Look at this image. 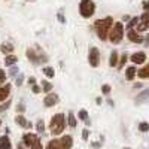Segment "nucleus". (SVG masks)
Wrapping results in <instances>:
<instances>
[{"label":"nucleus","mask_w":149,"mask_h":149,"mask_svg":"<svg viewBox=\"0 0 149 149\" xmlns=\"http://www.w3.org/2000/svg\"><path fill=\"white\" fill-rule=\"evenodd\" d=\"M137 22H139V18H133V19L128 22V26H127V27H128V29H131V27H133V26H136Z\"/></svg>","instance_id":"c756f323"},{"label":"nucleus","mask_w":149,"mask_h":149,"mask_svg":"<svg viewBox=\"0 0 149 149\" xmlns=\"http://www.w3.org/2000/svg\"><path fill=\"white\" fill-rule=\"evenodd\" d=\"M149 97V90H146L145 93H142L139 97H137V103H142V100H145V98Z\"/></svg>","instance_id":"b1692460"},{"label":"nucleus","mask_w":149,"mask_h":149,"mask_svg":"<svg viewBox=\"0 0 149 149\" xmlns=\"http://www.w3.org/2000/svg\"><path fill=\"white\" fill-rule=\"evenodd\" d=\"M42 91H45V93H49V91H51L52 90V85L51 84H49V82H46V81H42Z\"/></svg>","instance_id":"aec40b11"},{"label":"nucleus","mask_w":149,"mask_h":149,"mask_svg":"<svg viewBox=\"0 0 149 149\" xmlns=\"http://www.w3.org/2000/svg\"><path fill=\"white\" fill-rule=\"evenodd\" d=\"M139 130H140V131H143V133L149 131V124H148V122H140V125H139Z\"/></svg>","instance_id":"393cba45"},{"label":"nucleus","mask_w":149,"mask_h":149,"mask_svg":"<svg viewBox=\"0 0 149 149\" xmlns=\"http://www.w3.org/2000/svg\"><path fill=\"white\" fill-rule=\"evenodd\" d=\"M122 37H124V27L121 22H116L109 33V39L112 43H119L122 40Z\"/></svg>","instance_id":"39448f33"},{"label":"nucleus","mask_w":149,"mask_h":149,"mask_svg":"<svg viewBox=\"0 0 149 149\" xmlns=\"http://www.w3.org/2000/svg\"><path fill=\"white\" fill-rule=\"evenodd\" d=\"M17 73V67H12L10 69V74H15Z\"/></svg>","instance_id":"ea45409f"},{"label":"nucleus","mask_w":149,"mask_h":149,"mask_svg":"<svg viewBox=\"0 0 149 149\" xmlns=\"http://www.w3.org/2000/svg\"><path fill=\"white\" fill-rule=\"evenodd\" d=\"M9 93H10V84H6V86H0V102L6 100Z\"/></svg>","instance_id":"9b49d317"},{"label":"nucleus","mask_w":149,"mask_h":149,"mask_svg":"<svg viewBox=\"0 0 149 149\" xmlns=\"http://www.w3.org/2000/svg\"><path fill=\"white\" fill-rule=\"evenodd\" d=\"M131 61L134 64H143L146 61V54L145 52H136L131 55Z\"/></svg>","instance_id":"1a4fd4ad"},{"label":"nucleus","mask_w":149,"mask_h":149,"mask_svg":"<svg viewBox=\"0 0 149 149\" xmlns=\"http://www.w3.org/2000/svg\"><path fill=\"white\" fill-rule=\"evenodd\" d=\"M43 73L48 78H54V69L52 67H43Z\"/></svg>","instance_id":"412c9836"},{"label":"nucleus","mask_w":149,"mask_h":149,"mask_svg":"<svg viewBox=\"0 0 149 149\" xmlns=\"http://www.w3.org/2000/svg\"><path fill=\"white\" fill-rule=\"evenodd\" d=\"M136 72H137V69H136L134 66H131V67H128V69H127V79H128V81H131V79L134 78Z\"/></svg>","instance_id":"6ab92c4d"},{"label":"nucleus","mask_w":149,"mask_h":149,"mask_svg":"<svg viewBox=\"0 0 149 149\" xmlns=\"http://www.w3.org/2000/svg\"><path fill=\"white\" fill-rule=\"evenodd\" d=\"M142 24H145V26H149V12H146V14L142 15Z\"/></svg>","instance_id":"a878e982"},{"label":"nucleus","mask_w":149,"mask_h":149,"mask_svg":"<svg viewBox=\"0 0 149 149\" xmlns=\"http://www.w3.org/2000/svg\"><path fill=\"white\" fill-rule=\"evenodd\" d=\"M95 10V6H94V2L93 0H81V5H79V12L81 15L85 17V18H90Z\"/></svg>","instance_id":"20e7f679"},{"label":"nucleus","mask_w":149,"mask_h":149,"mask_svg":"<svg viewBox=\"0 0 149 149\" xmlns=\"http://www.w3.org/2000/svg\"><path fill=\"white\" fill-rule=\"evenodd\" d=\"M109 64L113 67V66H118V52L113 51L110 54V58H109Z\"/></svg>","instance_id":"dca6fc26"},{"label":"nucleus","mask_w":149,"mask_h":149,"mask_svg":"<svg viewBox=\"0 0 149 149\" xmlns=\"http://www.w3.org/2000/svg\"><path fill=\"white\" fill-rule=\"evenodd\" d=\"M31 90H33V93H36V94H39V93L42 91V90L39 88V86H37V85H36V84L33 85V88H31Z\"/></svg>","instance_id":"473e14b6"},{"label":"nucleus","mask_w":149,"mask_h":149,"mask_svg":"<svg viewBox=\"0 0 149 149\" xmlns=\"http://www.w3.org/2000/svg\"><path fill=\"white\" fill-rule=\"evenodd\" d=\"M0 51H2L3 54H10L12 51H14V46H12L10 43H3L2 46H0Z\"/></svg>","instance_id":"f3484780"},{"label":"nucleus","mask_w":149,"mask_h":149,"mask_svg":"<svg viewBox=\"0 0 149 149\" xmlns=\"http://www.w3.org/2000/svg\"><path fill=\"white\" fill-rule=\"evenodd\" d=\"M45 106L46 107H51V106H54V104H57V102H58V95L57 94H48L46 97H45Z\"/></svg>","instance_id":"9d476101"},{"label":"nucleus","mask_w":149,"mask_h":149,"mask_svg":"<svg viewBox=\"0 0 149 149\" xmlns=\"http://www.w3.org/2000/svg\"><path fill=\"white\" fill-rule=\"evenodd\" d=\"M137 76L142 78V79H148V78H149V64L145 66L143 69H140V70L137 72Z\"/></svg>","instance_id":"2eb2a0df"},{"label":"nucleus","mask_w":149,"mask_h":149,"mask_svg":"<svg viewBox=\"0 0 149 149\" xmlns=\"http://www.w3.org/2000/svg\"><path fill=\"white\" fill-rule=\"evenodd\" d=\"M27 57H29L30 60H33L34 63H40L42 60L46 61V57H45V55H42V54H34L33 49H29V51H27Z\"/></svg>","instance_id":"6e6552de"},{"label":"nucleus","mask_w":149,"mask_h":149,"mask_svg":"<svg viewBox=\"0 0 149 149\" xmlns=\"http://www.w3.org/2000/svg\"><path fill=\"white\" fill-rule=\"evenodd\" d=\"M36 128H37V131H39V133H42V131L45 130V125H43V121H37V124H36Z\"/></svg>","instance_id":"bb28decb"},{"label":"nucleus","mask_w":149,"mask_h":149,"mask_svg":"<svg viewBox=\"0 0 149 149\" xmlns=\"http://www.w3.org/2000/svg\"><path fill=\"white\" fill-rule=\"evenodd\" d=\"M148 29V26H145V24H140V26H137V30L139 31H143V30H146Z\"/></svg>","instance_id":"72a5a7b5"},{"label":"nucleus","mask_w":149,"mask_h":149,"mask_svg":"<svg viewBox=\"0 0 149 149\" xmlns=\"http://www.w3.org/2000/svg\"><path fill=\"white\" fill-rule=\"evenodd\" d=\"M17 61H18L17 55H8V57L5 58V64H6V66H12V64H15Z\"/></svg>","instance_id":"a211bd4d"},{"label":"nucleus","mask_w":149,"mask_h":149,"mask_svg":"<svg viewBox=\"0 0 149 149\" xmlns=\"http://www.w3.org/2000/svg\"><path fill=\"white\" fill-rule=\"evenodd\" d=\"M88 58H90V64H91L93 67H97V66H98V61H100V52H98L97 48H91V49H90Z\"/></svg>","instance_id":"423d86ee"},{"label":"nucleus","mask_w":149,"mask_h":149,"mask_svg":"<svg viewBox=\"0 0 149 149\" xmlns=\"http://www.w3.org/2000/svg\"><path fill=\"white\" fill-rule=\"evenodd\" d=\"M64 127H66L64 115L63 113H57L51 119V131H52V134H55V136L61 134V133H63V130H64Z\"/></svg>","instance_id":"7ed1b4c3"},{"label":"nucleus","mask_w":149,"mask_h":149,"mask_svg":"<svg viewBox=\"0 0 149 149\" xmlns=\"http://www.w3.org/2000/svg\"><path fill=\"white\" fill-rule=\"evenodd\" d=\"M18 149H22V146H21V145H19V146H18Z\"/></svg>","instance_id":"79ce46f5"},{"label":"nucleus","mask_w":149,"mask_h":149,"mask_svg":"<svg viewBox=\"0 0 149 149\" xmlns=\"http://www.w3.org/2000/svg\"><path fill=\"white\" fill-rule=\"evenodd\" d=\"M22 139H24V145H26V146H29V148H31V146H33V145L36 143V140L39 139V137H37L36 134H31V133H26V134L22 136Z\"/></svg>","instance_id":"0eeeda50"},{"label":"nucleus","mask_w":149,"mask_h":149,"mask_svg":"<svg viewBox=\"0 0 149 149\" xmlns=\"http://www.w3.org/2000/svg\"><path fill=\"white\" fill-rule=\"evenodd\" d=\"M31 149H42V143H40V137L36 140V143L31 146Z\"/></svg>","instance_id":"cd10ccee"},{"label":"nucleus","mask_w":149,"mask_h":149,"mask_svg":"<svg viewBox=\"0 0 149 149\" xmlns=\"http://www.w3.org/2000/svg\"><path fill=\"white\" fill-rule=\"evenodd\" d=\"M0 149H12V145H10L9 137H6V136L0 137Z\"/></svg>","instance_id":"ddd939ff"},{"label":"nucleus","mask_w":149,"mask_h":149,"mask_svg":"<svg viewBox=\"0 0 149 149\" xmlns=\"http://www.w3.org/2000/svg\"><path fill=\"white\" fill-rule=\"evenodd\" d=\"M143 9H149V2H143Z\"/></svg>","instance_id":"4c0bfd02"},{"label":"nucleus","mask_w":149,"mask_h":149,"mask_svg":"<svg viewBox=\"0 0 149 149\" xmlns=\"http://www.w3.org/2000/svg\"><path fill=\"white\" fill-rule=\"evenodd\" d=\"M82 137H84L85 140L88 139V130H84V131H82Z\"/></svg>","instance_id":"f704fd0d"},{"label":"nucleus","mask_w":149,"mask_h":149,"mask_svg":"<svg viewBox=\"0 0 149 149\" xmlns=\"http://www.w3.org/2000/svg\"><path fill=\"white\" fill-rule=\"evenodd\" d=\"M69 125H70L72 128H74V127H76V119H74V115L72 113V112L69 113Z\"/></svg>","instance_id":"4be33fe9"},{"label":"nucleus","mask_w":149,"mask_h":149,"mask_svg":"<svg viewBox=\"0 0 149 149\" xmlns=\"http://www.w3.org/2000/svg\"><path fill=\"white\" fill-rule=\"evenodd\" d=\"M0 124H2V121H0Z\"/></svg>","instance_id":"a18cd8bd"},{"label":"nucleus","mask_w":149,"mask_h":149,"mask_svg":"<svg viewBox=\"0 0 149 149\" xmlns=\"http://www.w3.org/2000/svg\"><path fill=\"white\" fill-rule=\"evenodd\" d=\"M146 42H149V36H148V39H146Z\"/></svg>","instance_id":"37998d69"},{"label":"nucleus","mask_w":149,"mask_h":149,"mask_svg":"<svg viewBox=\"0 0 149 149\" xmlns=\"http://www.w3.org/2000/svg\"><path fill=\"white\" fill-rule=\"evenodd\" d=\"M125 61H127V55H124V57L121 58V63L118 64V67H122L124 64H125Z\"/></svg>","instance_id":"2f4dec72"},{"label":"nucleus","mask_w":149,"mask_h":149,"mask_svg":"<svg viewBox=\"0 0 149 149\" xmlns=\"http://www.w3.org/2000/svg\"><path fill=\"white\" fill-rule=\"evenodd\" d=\"M102 91H103V94H109V93H110V85L104 84V85L102 86Z\"/></svg>","instance_id":"c85d7f7f"},{"label":"nucleus","mask_w":149,"mask_h":149,"mask_svg":"<svg viewBox=\"0 0 149 149\" xmlns=\"http://www.w3.org/2000/svg\"><path fill=\"white\" fill-rule=\"evenodd\" d=\"M58 19H60L61 22H64V18H63V15H61V14H58Z\"/></svg>","instance_id":"a19ab883"},{"label":"nucleus","mask_w":149,"mask_h":149,"mask_svg":"<svg viewBox=\"0 0 149 149\" xmlns=\"http://www.w3.org/2000/svg\"><path fill=\"white\" fill-rule=\"evenodd\" d=\"M9 104H10L9 102H8L6 104H2V106H0V110H3V109H6V107H9Z\"/></svg>","instance_id":"e433bc0d"},{"label":"nucleus","mask_w":149,"mask_h":149,"mask_svg":"<svg viewBox=\"0 0 149 149\" xmlns=\"http://www.w3.org/2000/svg\"><path fill=\"white\" fill-rule=\"evenodd\" d=\"M125 149H130V148H125Z\"/></svg>","instance_id":"c03bdc74"},{"label":"nucleus","mask_w":149,"mask_h":149,"mask_svg":"<svg viewBox=\"0 0 149 149\" xmlns=\"http://www.w3.org/2000/svg\"><path fill=\"white\" fill-rule=\"evenodd\" d=\"M15 121L19 124L21 127H24V128H30V127H31V124H30V122H29L26 118H24L22 115H18V116L15 118Z\"/></svg>","instance_id":"f8f14e48"},{"label":"nucleus","mask_w":149,"mask_h":149,"mask_svg":"<svg viewBox=\"0 0 149 149\" xmlns=\"http://www.w3.org/2000/svg\"><path fill=\"white\" fill-rule=\"evenodd\" d=\"M29 84H30V85H34V84H36L34 78H30V79H29Z\"/></svg>","instance_id":"58836bf2"},{"label":"nucleus","mask_w":149,"mask_h":149,"mask_svg":"<svg viewBox=\"0 0 149 149\" xmlns=\"http://www.w3.org/2000/svg\"><path fill=\"white\" fill-rule=\"evenodd\" d=\"M72 136H64L61 139H55V140H51L48 143L46 149H70L72 148Z\"/></svg>","instance_id":"f03ea898"},{"label":"nucleus","mask_w":149,"mask_h":149,"mask_svg":"<svg viewBox=\"0 0 149 149\" xmlns=\"http://www.w3.org/2000/svg\"><path fill=\"white\" fill-rule=\"evenodd\" d=\"M5 81H6V74L2 69H0V82H5Z\"/></svg>","instance_id":"7c9ffc66"},{"label":"nucleus","mask_w":149,"mask_h":149,"mask_svg":"<svg viewBox=\"0 0 149 149\" xmlns=\"http://www.w3.org/2000/svg\"><path fill=\"white\" fill-rule=\"evenodd\" d=\"M22 84V76H18L17 78V85H21Z\"/></svg>","instance_id":"c9c22d12"},{"label":"nucleus","mask_w":149,"mask_h":149,"mask_svg":"<svg viewBox=\"0 0 149 149\" xmlns=\"http://www.w3.org/2000/svg\"><path fill=\"white\" fill-rule=\"evenodd\" d=\"M112 26H113V19L110 17H106V18H102V19H97L94 27H95V31H97V36L100 37L102 40H106L107 36L112 30Z\"/></svg>","instance_id":"f257e3e1"},{"label":"nucleus","mask_w":149,"mask_h":149,"mask_svg":"<svg viewBox=\"0 0 149 149\" xmlns=\"http://www.w3.org/2000/svg\"><path fill=\"white\" fill-rule=\"evenodd\" d=\"M128 39L131 40V42H136V43H140L143 39H142V36H139L136 31H133V30H130L128 31Z\"/></svg>","instance_id":"4468645a"},{"label":"nucleus","mask_w":149,"mask_h":149,"mask_svg":"<svg viewBox=\"0 0 149 149\" xmlns=\"http://www.w3.org/2000/svg\"><path fill=\"white\" fill-rule=\"evenodd\" d=\"M79 118H81L82 121H86V122H88V112H86L85 109L79 110Z\"/></svg>","instance_id":"5701e85b"}]
</instances>
